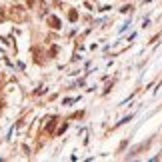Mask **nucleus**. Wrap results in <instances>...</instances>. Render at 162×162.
<instances>
[{"mask_svg":"<svg viewBox=\"0 0 162 162\" xmlns=\"http://www.w3.org/2000/svg\"><path fill=\"white\" fill-rule=\"evenodd\" d=\"M76 18H78V14H76V12H70V20H72V22H74Z\"/></svg>","mask_w":162,"mask_h":162,"instance_id":"39448f33","label":"nucleus"},{"mask_svg":"<svg viewBox=\"0 0 162 162\" xmlns=\"http://www.w3.org/2000/svg\"><path fill=\"white\" fill-rule=\"evenodd\" d=\"M10 18L16 20V22H20V20L26 18V10H24L22 6H14V8L10 10Z\"/></svg>","mask_w":162,"mask_h":162,"instance_id":"f257e3e1","label":"nucleus"},{"mask_svg":"<svg viewBox=\"0 0 162 162\" xmlns=\"http://www.w3.org/2000/svg\"><path fill=\"white\" fill-rule=\"evenodd\" d=\"M54 126H56V118H50V120H48V126H46V130H48V132H54Z\"/></svg>","mask_w":162,"mask_h":162,"instance_id":"7ed1b4c3","label":"nucleus"},{"mask_svg":"<svg viewBox=\"0 0 162 162\" xmlns=\"http://www.w3.org/2000/svg\"><path fill=\"white\" fill-rule=\"evenodd\" d=\"M6 18V12H4V8H0V20Z\"/></svg>","mask_w":162,"mask_h":162,"instance_id":"20e7f679","label":"nucleus"},{"mask_svg":"<svg viewBox=\"0 0 162 162\" xmlns=\"http://www.w3.org/2000/svg\"><path fill=\"white\" fill-rule=\"evenodd\" d=\"M48 24L52 28H60V20H58L56 16H48Z\"/></svg>","mask_w":162,"mask_h":162,"instance_id":"f03ea898","label":"nucleus"}]
</instances>
